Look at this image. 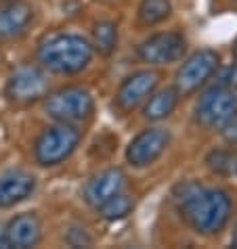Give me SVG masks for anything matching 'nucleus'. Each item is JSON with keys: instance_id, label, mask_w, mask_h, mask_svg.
Wrapping results in <instances>:
<instances>
[{"instance_id": "1", "label": "nucleus", "mask_w": 237, "mask_h": 249, "mask_svg": "<svg viewBox=\"0 0 237 249\" xmlns=\"http://www.w3.org/2000/svg\"><path fill=\"white\" fill-rule=\"evenodd\" d=\"M172 197L185 222L204 237L218 234L231 218V197L222 189H206L195 180H185L177 184Z\"/></svg>"}, {"instance_id": "2", "label": "nucleus", "mask_w": 237, "mask_h": 249, "mask_svg": "<svg viewBox=\"0 0 237 249\" xmlns=\"http://www.w3.org/2000/svg\"><path fill=\"white\" fill-rule=\"evenodd\" d=\"M42 69L59 75H74L93 61V44L78 34H55L38 46Z\"/></svg>"}, {"instance_id": "3", "label": "nucleus", "mask_w": 237, "mask_h": 249, "mask_svg": "<svg viewBox=\"0 0 237 249\" xmlns=\"http://www.w3.org/2000/svg\"><path fill=\"white\" fill-rule=\"evenodd\" d=\"M44 111L57 124H82L95 111V99L86 88L65 86L44 94Z\"/></svg>"}, {"instance_id": "4", "label": "nucleus", "mask_w": 237, "mask_h": 249, "mask_svg": "<svg viewBox=\"0 0 237 249\" xmlns=\"http://www.w3.org/2000/svg\"><path fill=\"white\" fill-rule=\"evenodd\" d=\"M80 144V132L72 124H57L46 128L34 142V159L42 168H55L72 157Z\"/></svg>"}, {"instance_id": "5", "label": "nucleus", "mask_w": 237, "mask_h": 249, "mask_svg": "<svg viewBox=\"0 0 237 249\" xmlns=\"http://www.w3.org/2000/svg\"><path fill=\"white\" fill-rule=\"evenodd\" d=\"M235 115H237V90H229V88L216 84L199 96L193 109V117L199 126L216 128V130Z\"/></svg>"}, {"instance_id": "6", "label": "nucleus", "mask_w": 237, "mask_h": 249, "mask_svg": "<svg viewBox=\"0 0 237 249\" xmlns=\"http://www.w3.org/2000/svg\"><path fill=\"white\" fill-rule=\"evenodd\" d=\"M218 65H220V57L212 48H201V51L193 53L191 57H187L183 61V65L178 67L177 75H174L177 92L180 96L195 92L216 73Z\"/></svg>"}, {"instance_id": "7", "label": "nucleus", "mask_w": 237, "mask_h": 249, "mask_svg": "<svg viewBox=\"0 0 237 249\" xmlns=\"http://www.w3.org/2000/svg\"><path fill=\"white\" fill-rule=\"evenodd\" d=\"M138 59L149 65H168L183 59L187 53V38L180 32H158L138 44Z\"/></svg>"}, {"instance_id": "8", "label": "nucleus", "mask_w": 237, "mask_h": 249, "mask_svg": "<svg viewBox=\"0 0 237 249\" xmlns=\"http://www.w3.org/2000/svg\"><path fill=\"white\" fill-rule=\"evenodd\" d=\"M170 130L166 128H147L138 132L126 147V161L132 168H147L156 163L170 144Z\"/></svg>"}, {"instance_id": "9", "label": "nucleus", "mask_w": 237, "mask_h": 249, "mask_svg": "<svg viewBox=\"0 0 237 249\" xmlns=\"http://www.w3.org/2000/svg\"><path fill=\"white\" fill-rule=\"evenodd\" d=\"M48 92V78L44 69L34 67V65H23L15 69L4 86V94L15 103H34L38 99H44Z\"/></svg>"}, {"instance_id": "10", "label": "nucleus", "mask_w": 237, "mask_h": 249, "mask_svg": "<svg viewBox=\"0 0 237 249\" xmlns=\"http://www.w3.org/2000/svg\"><path fill=\"white\" fill-rule=\"evenodd\" d=\"M156 86H158V73L151 71V69H141V71L126 75L116 92L118 109H122V111L137 109L141 103L147 101V96L156 90Z\"/></svg>"}, {"instance_id": "11", "label": "nucleus", "mask_w": 237, "mask_h": 249, "mask_svg": "<svg viewBox=\"0 0 237 249\" xmlns=\"http://www.w3.org/2000/svg\"><path fill=\"white\" fill-rule=\"evenodd\" d=\"M124 186H126V174L120 168H107L99 174H95L84 184V201L97 210L109 197L122 193Z\"/></svg>"}, {"instance_id": "12", "label": "nucleus", "mask_w": 237, "mask_h": 249, "mask_svg": "<svg viewBox=\"0 0 237 249\" xmlns=\"http://www.w3.org/2000/svg\"><path fill=\"white\" fill-rule=\"evenodd\" d=\"M6 247L27 249L36 247L42 239V222L36 213H19L4 226Z\"/></svg>"}, {"instance_id": "13", "label": "nucleus", "mask_w": 237, "mask_h": 249, "mask_svg": "<svg viewBox=\"0 0 237 249\" xmlns=\"http://www.w3.org/2000/svg\"><path fill=\"white\" fill-rule=\"evenodd\" d=\"M34 21V6L15 0V2H6L0 6V38L9 40L17 38L27 32V27Z\"/></svg>"}, {"instance_id": "14", "label": "nucleus", "mask_w": 237, "mask_h": 249, "mask_svg": "<svg viewBox=\"0 0 237 249\" xmlns=\"http://www.w3.org/2000/svg\"><path fill=\"white\" fill-rule=\"evenodd\" d=\"M36 191V178L27 172H9L0 176V210L25 201Z\"/></svg>"}, {"instance_id": "15", "label": "nucleus", "mask_w": 237, "mask_h": 249, "mask_svg": "<svg viewBox=\"0 0 237 249\" xmlns=\"http://www.w3.org/2000/svg\"><path fill=\"white\" fill-rule=\"evenodd\" d=\"M178 92L177 88H162L158 92H151L147 96V103L143 107V117L149 122H162L166 117L174 113V109L178 105Z\"/></svg>"}, {"instance_id": "16", "label": "nucleus", "mask_w": 237, "mask_h": 249, "mask_svg": "<svg viewBox=\"0 0 237 249\" xmlns=\"http://www.w3.org/2000/svg\"><path fill=\"white\" fill-rule=\"evenodd\" d=\"M208 170L222 178H235L237 176V147H218L212 149L206 155Z\"/></svg>"}, {"instance_id": "17", "label": "nucleus", "mask_w": 237, "mask_h": 249, "mask_svg": "<svg viewBox=\"0 0 237 249\" xmlns=\"http://www.w3.org/2000/svg\"><path fill=\"white\" fill-rule=\"evenodd\" d=\"M135 210V201H132V197L126 195V193H118V195L109 197L107 201H103L99 207H97V212H99V216L103 220H107V222H118V220H124L126 216H130V212Z\"/></svg>"}, {"instance_id": "18", "label": "nucleus", "mask_w": 237, "mask_h": 249, "mask_svg": "<svg viewBox=\"0 0 237 249\" xmlns=\"http://www.w3.org/2000/svg\"><path fill=\"white\" fill-rule=\"evenodd\" d=\"M172 13V0H141L138 4V21L143 25H158L168 19Z\"/></svg>"}, {"instance_id": "19", "label": "nucleus", "mask_w": 237, "mask_h": 249, "mask_svg": "<svg viewBox=\"0 0 237 249\" xmlns=\"http://www.w3.org/2000/svg\"><path fill=\"white\" fill-rule=\"evenodd\" d=\"M93 48L101 54H111L118 48V25L114 21H99L93 27Z\"/></svg>"}, {"instance_id": "20", "label": "nucleus", "mask_w": 237, "mask_h": 249, "mask_svg": "<svg viewBox=\"0 0 237 249\" xmlns=\"http://www.w3.org/2000/svg\"><path fill=\"white\" fill-rule=\"evenodd\" d=\"M216 86H225L229 90H237V63L216 69Z\"/></svg>"}, {"instance_id": "21", "label": "nucleus", "mask_w": 237, "mask_h": 249, "mask_svg": "<svg viewBox=\"0 0 237 249\" xmlns=\"http://www.w3.org/2000/svg\"><path fill=\"white\" fill-rule=\"evenodd\" d=\"M218 130H220L222 141H225L227 144H231V147H237V115L231 117L227 124H222Z\"/></svg>"}, {"instance_id": "22", "label": "nucleus", "mask_w": 237, "mask_h": 249, "mask_svg": "<svg viewBox=\"0 0 237 249\" xmlns=\"http://www.w3.org/2000/svg\"><path fill=\"white\" fill-rule=\"evenodd\" d=\"M67 243L74 245V247H84V245H90L93 243V239L86 234L84 228H72V231L67 232Z\"/></svg>"}, {"instance_id": "23", "label": "nucleus", "mask_w": 237, "mask_h": 249, "mask_svg": "<svg viewBox=\"0 0 237 249\" xmlns=\"http://www.w3.org/2000/svg\"><path fill=\"white\" fill-rule=\"evenodd\" d=\"M0 247H6V237H4V226L0 224Z\"/></svg>"}, {"instance_id": "24", "label": "nucleus", "mask_w": 237, "mask_h": 249, "mask_svg": "<svg viewBox=\"0 0 237 249\" xmlns=\"http://www.w3.org/2000/svg\"><path fill=\"white\" fill-rule=\"evenodd\" d=\"M231 245H233V247H237V222H235L233 232H231Z\"/></svg>"}, {"instance_id": "25", "label": "nucleus", "mask_w": 237, "mask_h": 249, "mask_svg": "<svg viewBox=\"0 0 237 249\" xmlns=\"http://www.w3.org/2000/svg\"><path fill=\"white\" fill-rule=\"evenodd\" d=\"M233 54H235V59H237V38H235V42H233Z\"/></svg>"}]
</instances>
